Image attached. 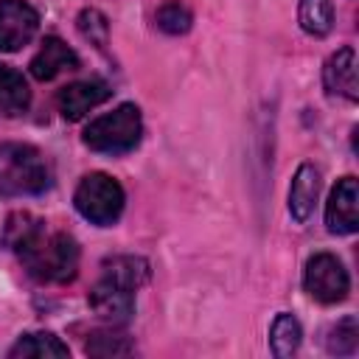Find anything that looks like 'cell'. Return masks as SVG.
I'll return each mask as SVG.
<instances>
[{
    "label": "cell",
    "instance_id": "obj_17",
    "mask_svg": "<svg viewBox=\"0 0 359 359\" xmlns=\"http://www.w3.org/2000/svg\"><path fill=\"white\" fill-rule=\"evenodd\" d=\"M297 20L306 34L325 36L334 25V6H331V0H300Z\"/></svg>",
    "mask_w": 359,
    "mask_h": 359
},
{
    "label": "cell",
    "instance_id": "obj_15",
    "mask_svg": "<svg viewBox=\"0 0 359 359\" xmlns=\"http://www.w3.org/2000/svg\"><path fill=\"white\" fill-rule=\"evenodd\" d=\"M101 275H107V278L123 283L126 289L137 292L149 278V264L137 255H112L101 264Z\"/></svg>",
    "mask_w": 359,
    "mask_h": 359
},
{
    "label": "cell",
    "instance_id": "obj_14",
    "mask_svg": "<svg viewBox=\"0 0 359 359\" xmlns=\"http://www.w3.org/2000/svg\"><path fill=\"white\" fill-rule=\"evenodd\" d=\"M11 359H50V356H67V345L48 334V331H34V334H22L11 351H8Z\"/></svg>",
    "mask_w": 359,
    "mask_h": 359
},
{
    "label": "cell",
    "instance_id": "obj_20",
    "mask_svg": "<svg viewBox=\"0 0 359 359\" xmlns=\"http://www.w3.org/2000/svg\"><path fill=\"white\" fill-rule=\"evenodd\" d=\"M359 342V325L353 317L339 320L328 334V351L331 353H353Z\"/></svg>",
    "mask_w": 359,
    "mask_h": 359
},
{
    "label": "cell",
    "instance_id": "obj_8",
    "mask_svg": "<svg viewBox=\"0 0 359 359\" xmlns=\"http://www.w3.org/2000/svg\"><path fill=\"white\" fill-rule=\"evenodd\" d=\"M90 309H93L101 320H107V323H112V325L126 323V320L132 317V311H135V292L126 289L123 283H118V280L101 275L98 283H95L93 292H90Z\"/></svg>",
    "mask_w": 359,
    "mask_h": 359
},
{
    "label": "cell",
    "instance_id": "obj_10",
    "mask_svg": "<svg viewBox=\"0 0 359 359\" xmlns=\"http://www.w3.org/2000/svg\"><path fill=\"white\" fill-rule=\"evenodd\" d=\"M323 84L328 95H342L348 101L359 98V79H356V50L351 45L339 48L337 53L328 56L323 67Z\"/></svg>",
    "mask_w": 359,
    "mask_h": 359
},
{
    "label": "cell",
    "instance_id": "obj_12",
    "mask_svg": "<svg viewBox=\"0 0 359 359\" xmlns=\"http://www.w3.org/2000/svg\"><path fill=\"white\" fill-rule=\"evenodd\" d=\"M317 194H320V171L311 163H303L294 171V180L289 185V213L294 222L300 224L309 222L317 205Z\"/></svg>",
    "mask_w": 359,
    "mask_h": 359
},
{
    "label": "cell",
    "instance_id": "obj_16",
    "mask_svg": "<svg viewBox=\"0 0 359 359\" xmlns=\"http://www.w3.org/2000/svg\"><path fill=\"white\" fill-rule=\"evenodd\" d=\"M300 339H303V328L300 323L292 317V314H278L272 328H269V345H272V353L275 356H292L297 348H300Z\"/></svg>",
    "mask_w": 359,
    "mask_h": 359
},
{
    "label": "cell",
    "instance_id": "obj_19",
    "mask_svg": "<svg viewBox=\"0 0 359 359\" xmlns=\"http://www.w3.org/2000/svg\"><path fill=\"white\" fill-rule=\"evenodd\" d=\"M132 351H135V345L118 331H98L87 339V353L90 356H104L107 359V356H126Z\"/></svg>",
    "mask_w": 359,
    "mask_h": 359
},
{
    "label": "cell",
    "instance_id": "obj_9",
    "mask_svg": "<svg viewBox=\"0 0 359 359\" xmlns=\"http://www.w3.org/2000/svg\"><path fill=\"white\" fill-rule=\"evenodd\" d=\"M107 98H109L107 81H101V79H84V81H73V84L62 87L59 95H56V107H59L62 118L79 121V118H84L90 109H95Z\"/></svg>",
    "mask_w": 359,
    "mask_h": 359
},
{
    "label": "cell",
    "instance_id": "obj_6",
    "mask_svg": "<svg viewBox=\"0 0 359 359\" xmlns=\"http://www.w3.org/2000/svg\"><path fill=\"white\" fill-rule=\"evenodd\" d=\"M39 28V14L25 0H3L0 3V50L14 53L25 48Z\"/></svg>",
    "mask_w": 359,
    "mask_h": 359
},
{
    "label": "cell",
    "instance_id": "obj_21",
    "mask_svg": "<svg viewBox=\"0 0 359 359\" xmlns=\"http://www.w3.org/2000/svg\"><path fill=\"white\" fill-rule=\"evenodd\" d=\"M79 31H81L84 39L95 42L98 48L107 45V31H109V25H107V20H104L101 11H95V8L81 11V14H79Z\"/></svg>",
    "mask_w": 359,
    "mask_h": 359
},
{
    "label": "cell",
    "instance_id": "obj_18",
    "mask_svg": "<svg viewBox=\"0 0 359 359\" xmlns=\"http://www.w3.org/2000/svg\"><path fill=\"white\" fill-rule=\"evenodd\" d=\"M157 28L160 31H165V34H185L188 28H191V22H194V14H191V8L185 6V3H180V0H165L160 8H157Z\"/></svg>",
    "mask_w": 359,
    "mask_h": 359
},
{
    "label": "cell",
    "instance_id": "obj_7",
    "mask_svg": "<svg viewBox=\"0 0 359 359\" xmlns=\"http://www.w3.org/2000/svg\"><path fill=\"white\" fill-rule=\"evenodd\" d=\"M325 224L337 236L356 233L359 227V185L353 177H342L325 205Z\"/></svg>",
    "mask_w": 359,
    "mask_h": 359
},
{
    "label": "cell",
    "instance_id": "obj_1",
    "mask_svg": "<svg viewBox=\"0 0 359 359\" xmlns=\"http://www.w3.org/2000/svg\"><path fill=\"white\" fill-rule=\"evenodd\" d=\"M6 238L25 269L42 283H67L79 269V244L73 236L48 230L42 219L31 213H14L6 227Z\"/></svg>",
    "mask_w": 359,
    "mask_h": 359
},
{
    "label": "cell",
    "instance_id": "obj_11",
    "mask_svg": "<svg viewBox=\"0 0 359 359\" xmlns=\"http://www.w3.org/2000/svg\"><path fill=\"white\" fill-rule=\"evenodd\" d=\"M79 67V56L70 45H65L59 36H45L42 48L36 50V56L31 59V76L39 81H50L65 70H76Z\"/></svg>",
    "mask_w": 359,
    "mask_h": 359
},
{
    "label": "cell",
    "instance_id": "obj_4",
    "mask_svg": "<svg viewBox=\"0 0 359 359\" xmlns=\"http://www.w3.org/2000/svg\"><path fill=\"white\" fill-rule=\"evenodd\" d=\"M73 202H76V210L87 222L107 227V224L118 222V216L123 210V188L109 174L93 171L79 182V188L73 194Z\"/></svg>",
    "mask_w": 359,
    "mask_h": 359
},
{
    "label": "cell",
    "instance_id": "obj_2",
    "mask_svg": "<svg viewBox=\"0 0 359 359\" xmlns=\"http://www.w3.org/2000/svg\"><path fill=\"white\" fill-rule=\"evenodd\" d=\"M50 185V165L45 154L28 143L0 146V194L31 196Z\"/></svg>",
    "mask_w": 359,
    "mask_h": 359
},
{
    "label": "cell",
    "instance_id": "obj_5",
    "mask_svg": "<svg viewBox=\"0 0 359 359\" xmlns=\"http://www.w3.org/2000/svg\"><path fill=\"white\" fill-rule=\"evenodd\" d=\"M303 286L306 292L320 303H339L348 297L351 278L342 261L331 252H317L306 261L303 269Z\"/></svg>",
    "mask_w": 359,
    "mask_h": 359
},
{
    "label": "cell",
    "instance_id": "obj_3",
    "mask_svg": "<svg viewBox=\"0 0 359 359\" xmlns=\"http://www.w3.org/2000/svg\"><path fill=\"white\" fill-rule=\"evenodd\" d=\"M143 135V118L140 109L135 104H121L112 112L95 118L87 129H84V143L93 151H104V154H123L132 151L140 143Z\"/></svg>",
    "mask_w": 359,
    "mask_h": 359
},
{
    "label": "cell",
    "instance_id": "obj_13",
    "mask_svg": "<svg viewBox=\"0 0 359 359\" xmlns=\"http://www.w3.org/2000/svg\"><path fill=\"white\" fill-rule=\"evenodd\" d=\"M31 104V90L22 79V73H17L8 65H0V121L8 118H20Z\"/></svg>",
    "mask_w": 359,
    "mask_h": 359
}]
</instances>
